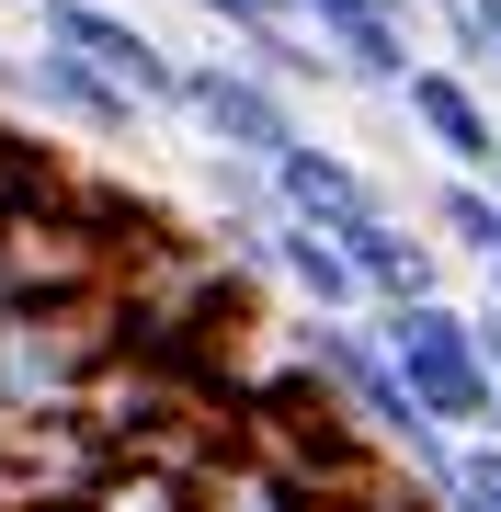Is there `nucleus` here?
I'll return each mask as SVG.
<instances>
[{"label":"nucleus","instance_id":"f257e3e1","mask_svg":"<svg viewBox=\"0 0 501 512\" xmlns=\"http://www.w3.org/2000/svg\"><path fill=\"white\" fill-rule=\"evenodd\" d=\"M126 365V308L114 285H80L57 308H12L0 319V421H69L92 399V376Z\"/></svg>","mask_w":501,"mask_h":512},{"label":"nucleus","instance_id":"f03ea898","mask_svg":"<svg viewBox=\"0 0 501 512\" xmlns=\"http://www.w3.org/2000/svg\"><path fill=\"white\" fill-rule=\"evenodd\" d=\"M376 353H388V376L410 387V410L433 421V433H490V365H479V330H467L456 296H410V308H365Z\"/></svg>","mask_w":501,"mask_h":512},{"label":"nucleus","instance_id":"7ed1b4c3","mask_svg":"<svg viewBox=\"0 0 501 512\" xmlns=\"http://www.w3.org/2000/svg\"><path fill=\"white\" fill-rule=\"evenodd\" d=\"M171 114H183L217 160H285V148L308 137V126H297V92H274L251 57H183Z\"/></svg>","mask_w":501,"mask_h":512},{"label":"nucleus","instance_id":"20e7f679","mask_svg":"<svg viewBox=\"0 0 501 512\" xmlns=\"http://www.w3.org/2000/svg\"><path fill=\"white\" fill-rule=\"evenodd\" d=\"M35 46H69L80 69H103L114 92H126L137 114H171V80H183V57H171L149 23L126 12V0H35Z\"/></svg>","mask_w":501,"mask_h":512},{"label":"nucleus","instance_id":"39448f33","mask_svg":"<svg viewBox=\"0 0 501 512\" xmlns=\"http://www.w3.org/2000/svg\"><path fill=\"white\" fill-rule=\"evenodd\" d=\"M285 23L331 57V92H365V103H388L410 80V57H422V12L410 0H285Z\"/></svg>","mask_w":501,"mask_h":512},{"label":"nucleus","instance_id":"423d86ee","mask_svg":"<svg viewBox=\"0 0 501 512\" xmlns=\"http://www.w3.org/2000/svg\"><path fill=\"white\" fill-rule=\"evenodd\" d=\"M388 114H410V137H422L445 171L490 183V160H501V103H490L467 69H445V57H410V80L388 92Z\"/></svg>","mask_w":501,"mask_h":512},{"label":"nucleus","instance_id":"0eeeda50","mask_svg":"<svg viewBox=\"0 0 501 512\" xmlns=\"http://www.w3.org/2000/svg\"><path fill=\"white\" fill-rule=\"evenodd\" d=\"M262 171H274V217H297V228H319V239H342L353 217L388 205V183H376L365 160H342L331 137H297L285 160H262Z\"/></svg>","mask_w":501,"mask_h":512},{"label":"nucleus","instance_id":"6e6552de","mask_svg":"<svg viewBox=\"0 0 501 512\" xmlns=\"http://www.w3.org/2000/svg\"><path fill=\"white\" fill-rule=\"evenodd\" d=\"M342 262H353V285H365V308H410V296H445V251L422 239V217L388 194L376 217H353L342 228Z\"/></svg>","mask_w":501,"mask_h":512},{"label":"nucleus","instance_id":"1a4fd4ad","mask_svg":"<svg viewBox=\"0 0 501 512\" xmlns=\"http://www.w3.org/2000/svg\"><path fill=\"white\" fill-rule=\"evenodd\" d=\"M23 103H35L46 126H69V137H103V148H137V137H149V114L114 92L103 69H80L69 46H23Z\"/></svg>","mask_w":501,"mask_h":512},{"label":"nucleus","instance_id":"9d476101","mask_svg":"<svg viewBox=\"0 0 501 512\" xmlns=\"http://www.w3.org/2000/svg\"><path fill=\"white\" fill-rule=\"evenodd\" d=\"M251 262H262L285 296H297V319H365V285H353L342 239H319V228H297V217H274V239H262Z\"/></svg>","mask_w":501,"mask_h":512},{"label":"nucleus","instance_id":"9b49d317","mask_svg":"<svg viewBox=\"0 0 501 512\" xmlns=\"http://www.w3.org/2000/svg\"><path fill=\"white\" fill-rule=\"evenodd\" d=\"M205 239L240 251V262L274 239V171L262 160H217V148H205Z\"/></svg>","mask_w":501,"mask_h":512},{"label":"nucleus","instance_id":"f8f14e48","mask_svg":"<svg viewBox=\"0 0 501 512\" xmlns=\"http://www.w3.org/2000/svg\"><path fill=\"white\" fill-rule=\"evenodd\" d=\"M410 205H422V239H433V251H456V262H490L501 251V194L467 183V171H433Z\"/></svg>","mask_w":501,"mask_h":512},{"label":"nucleus","instance_id":"ddd939ff","mask_svg":"<svg viewBox=\"0 0 501 512\" xmlns=\"http://www.w3.org/2000/svg\"><path fill=\"white\" fill-rule=\"evenodd\" d=\"M410 12L445 35V69H467V80L490 69V46H501V0H410Z\"/></svg>","mask_w":501,"mask_h":512},{"label":"nucleus","instance_id":"4468645a","mask_svg":"<svg viewBox=\"0 0 501 512\" xmlns=\"http://www.w3.org/2000/svg\"><path fill=\"white\" fill-rule=\"evenodd\" d=\"M80 501H92V512H205V501H194L171 467H103Z\"/></svg>","mask_w":501,"mask_h":512},{"label":"nucleus","instance_id":"2eb2a0df","mask_svg":"<svg viewBox=\"0 0 501 512\" xmlns=\"http://www.w3.org/2000/svg\"><path fill=\"white\" fill-rule=\"evenodd\" d=\"M445 501H467V512H501V433H467V444H456Z\"/></svg>","mask_w":501,"mask_h":512},{"label":"nucleus","instance_id":"dca6fc26","mask_svg":"<svg viewBox=\"0 0 501 512\" xmlns=\"http://www.w3.org/2000/svg\"><path fill=\"white\" fill-rule=\"evenodd\" d=\"M23 512H92V501H23Z\"/></svg>","mask_w":501,"mask_h":512},{"label":"nucleus","instance_id":"f3484780","mask_svg":"<svg viewBox=\"0 0 501 512\" xmlns=\"http://www.w3.org/2000/svg\"><path fill=\"white\" fill-rule=\"evenodd\" d=\"M490 80H501V46H490Z\"/></svg>","mask_w":501,"mask_h":512},{"label":"nucleus","instance_id":"a211bd4d","mask_svg":"<svg viewBox=\"0 0 501 512\" xmlns=\"http://www.w3.org/2000/svg\"><path fill=\"white\" fill-rule=\"evenodd\" d=\"M12 12H35V0H12Z\"/></svg>","mask_w":501,"mask_h":512}]
</instances>
